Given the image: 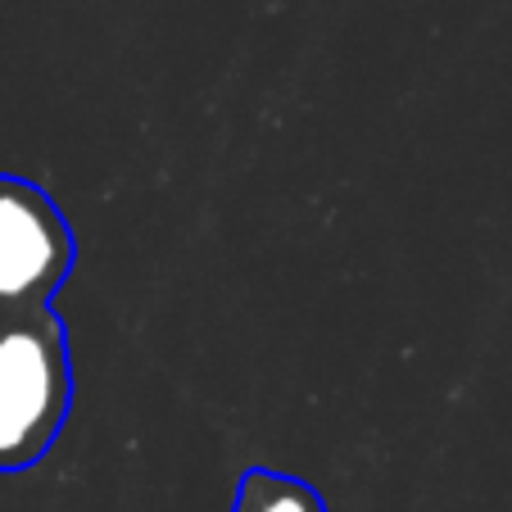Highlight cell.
Listing matches in <instances>:
<instances>
[{"label":"cell","instance_id":"1","mask_svg":"<svg viewBox=\"0 0 512 512\" xmlns=\"http://www.w3.org/2000/svg\"><path fill=\"white\" fill-rule=\"evenodd\" d=\"M73 404L64 322L50 309L0 313V472H23L55 449Z\"/></svg>","mask_w":512,"mask_h":512},{"label":"cell","instance_id":"2","mask_svg":"<svg viewBox=\"0 0 512 512\" xmlns=\"http://www.w3.org/2000/svg\"><path fill=\"white\" fill-rule=\"evenodd\" d=\"M73 259L78 245L59 204L41 186L0 173V313L50 309Z\"/></svg>","mask_w":512,"mask_h":512},{"label":"cell","instance_id":"3","mask_svg":"<svg viewBox=\"0 0 512 512\" xmlns=\"http://www.w3.org/2000/svg\"><path fill=\"white\" fill-rule=\"evenodd\" d=\"M232 512H327L322 494L309 481L272 467H250L236 485V503Z\"/></svg>","mask_w":512,"mask_h":512}]
</instances>
